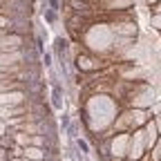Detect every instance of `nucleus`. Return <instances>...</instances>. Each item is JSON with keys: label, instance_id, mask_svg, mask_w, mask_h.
<instances>
[{"label": "nucleus", "instance_id": "obj_2", "mask_svg": "<svg viewBox=\"0 0 161 161\" xmlns=\"http://www.w3.org/2000/svg\"><path fill=\"white\" fill-rule=\"evenodd\" d=\"M23 98H25V94L23 92H16V94H3L0 96V103L3 105H14V103H23Z\"/></svg>", "mask_w": 161, "mask_h": 161}, {"label": "nucleus", "instance_id": "obj_4", "mask_svg": "<svg viewBox=\"0 0 161 161\" xmlns=\"http://www.w3.org/2000/svg\"><path fill=\"white\" fill-rule=\"evenodd\" d=\"M25 152H27V157H31V159H43V157H45L43 150H38V148H27Z\"/></svg>", "mask_w": 161, "mask_h": 161}, {"label": "nucleus", "instance_id": "obj_8", "mask_svg": "<svg viewBox=\"0 0 161 161\" xmlns=\"http://www.w3.org/2000/svg\"><path fill=\"white\" fill-rule=\"evenodd\" d=\"M154 25H157V29H161V16H157V18H154Z\"/></svg>", "mask_w": 161, "mask_h": 161}, {"label": "nucleus", "instance_id": "obj_1", "mask_svg": "<svg viewBox=\"0 0 161 161\" xmlns=\"http://www.w3.org/2000/svg\"><path fill=\"white\" fill-rule=\"evenodd\" d=\"M20 45H23V36L16 31L0 38V52H16V49H20Z\"/></svg>", "mask_w": 161, "mask_h": 161}, {"label": "nucleus", "instance_id": "obj_6", "mask_svg": "<svg viewBox=\"0 0 161 161\" xmlns=\"http://www.w3.org/2000/svg\"><path fill=\"white\" fill-rule=\"evenodd\" d=\"M60 125H63V130H67V128H69V119H67V116H63V121H60Z\"/></svg>", "mask_w": 161, "mask_h": 161}, {"label": "nucleus", "instance_id": "obj_9", "mask_svg": "<svg viewBox=\"0 0 161 161\" xmlns=\"http://www.w3.org/2000/svg\"><path fill=\"white\" fill-rule=\"evenodd\" d=\"M9 161H20V159H9Z\"/></svg>", "mask_w": 161, "mask_h": 161}, {"label": "nucleus", "instance_id": "obj_7", "mask_svg": "<svg viewBox=\"0 0 161 161\" xmlns=\"http://www.w3.org/2000/svg\"><path fill=\"white\" fill-rule=\"evenodd\" d=\"M52 65V56L49 54H45V67H49Z\"/></svg>", "mask_w": 161, "mask_h": 161}, {"label": "nucleus", "instance_id": "obj_5", "mask_svg": "<svg viewBox=\"0 0 161 161\" xmlns=\"http://www.w3.org/2000/svg\"><path fill=\"white\" fill-rule=\"evenodd\" d=\"M78 148L83 150V152H90V146H87V141H83V139H78Z\"/></svg>", "mask_w": 161, "mask_h": 161}, {"label": "nucleus", "instance_id": "obj_3", "mask_svg": "<svg viewBox=\"0 0 161 161\" xmlns=\"http://www.w3.org/2000/svg\"><path fill=\"white\" fill-rule=\"evenodd\" d=\"M54 108L56 110L63 108V101H60V87L58 85H54Z\"/></svg>", "mask_w": 161, "mask_h": 161}]
</instances>
